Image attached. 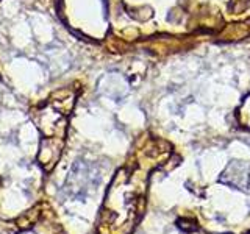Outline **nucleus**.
Returning <instances> with one entry per match:
<instances>
[{
  "instance_id": "nucleus-1",
  "label": "nucleus",
  "mask_w": 250,
  "mask_h": 234,
  "mask_svg": "<svg viewBox=\"0 0 250 234\" xmlns=\"http://www.w3.org/2000/svg\"><path fill=\"white\" fill-rule=\"evenodd\" d=\"M219 183L234 187V189H249L250 186V164L247 161L234 159L230 161L229 166L219 176Z\"/></svg>"
},
{
  "instance_id": "nucleus-2",
  "label": "nucleus",
  "mask_w": 250,
  "mask_h": 234,
  "mask_svg": "<svg viewBox=\"0 0 250 234\" xmlns=\"http://www.w3.org/2000/svg\"><path fill=\"white\" fill-rule=\"evenodd\" d=\"M96 175L97 174L94 172L92 166H88V164H83V162H77L72 174H70L67 179L66 187L74 195H83L91 186L96 184V181H94Z\"/></svg>"
},
{
  "instance_id": "nucleus-3",
  "label": "nucleus",
  "mask_w": 250,
  "mask_h": 234,
  "mask_svg": "<svg viewBox=\"0 0 250 234\" xmlns=\"http://www.w3.org/2000/svg\"><path fill=\"white\" fill-rule=\"evenodd\" d=\"M62 147H64V137L58 136H44L41 140V147H39L38 159L42 164L45 170H50L55 164L58 162Z\"/></svg>"
},
{
  "instance_id": "nucleus-4",
  "label": "nucleus",
  "mask_w": 250,
  "mask_h": 234,
  "mask_svg": "<svg viewBox=\"0 0 250 234\" xmlns=\"http://www.w3.org/2000/svg\"><path fill=\"white\" fill-rule=\"evenodd\" d=\"M100 91L116 100L122 98L128 92V83L121 74H106L99 83Z\"/></svg>"
},
{
  "instance_id": "nucleus-5",
  "label": "nucleus",
  "mask_w": 250,
  "mask_h": 234,
  "mask_svg": "<svg viewBox=\"0 0 250 234\" xmlns=\"http://www.w3.org/2000/svg\"><path fill=\"white\" fill-rule=\"evenodd\" d=\"M74 101H75V92H72L70 89H60L52 96L50 105L60 111L61 114L67 116L74 108Z\"/></svg>"
}]
</instances>
